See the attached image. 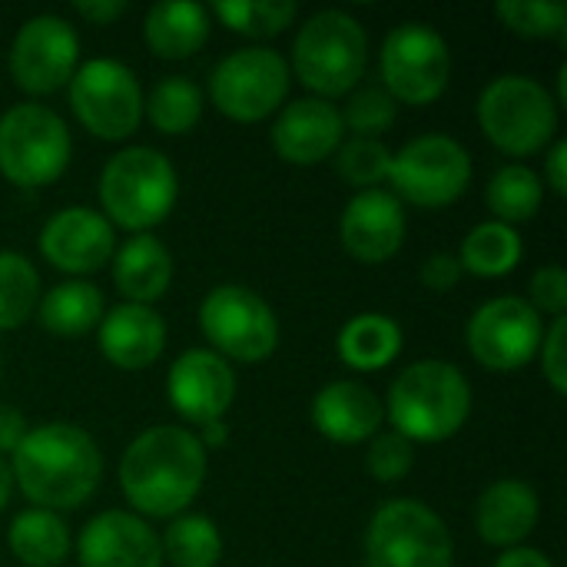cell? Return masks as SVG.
Here are the masks:
<instances>
[{
    "instance_id": "cell-1",
    "label": "cell",
    "mask_w": 567,
    "mask_h": 567,
    "mask_svg": "<svg viewBox=\"0 0 567 567\" xmlns=\"http://www.w3.org/2000/svg\"><path fill=\"white\" fill-rule=\"evenodd\" d=\"M206 449L183 425H153L140 432L120 458V488L140 518L183 515L206 482Z\"/></svg>"
},
{
    "instance_id": "cell-2",
    "label": "cell",
    "mask_w": 567,
    "mask_h": 567,
    "mask_svg": "<svg viewBox=\"0 0 567 567\" xmlns=\"http://www.w3.org/2000/svg\"><path fill=\"white\" fill-rule=\"evenodd\" d=\"M13 485L33 508H80L103 478L100 445L73 422H43L10 455Z\"/></svg>"
},
{
    "instance_id": "cell-3",
    "label": "cell",
    "mask_w": 567,
    "mask_h": 567,
    "mask_svg": "<svg viewBox=\"0 0 567 567\" xmlns=\"http://www.w3.org/2000/svg\"><path fill=\"white\" fill-rule=\"evenodd\" d=\"M385 415L402 439L445 442L458 435L472 415V382L465 372L445 359L412 362L389 389Z\"/></svg>"
},
{
    "instance_id": "cell-4",
    "label": "cell",
    "mask_w": 567,
    "mask_h": 567,
    "mask_svg": "<svg viewBox=\"0 0 567 567\" xmlns=\"http://www.w3.org/2000/svg\"><path fill=\"white\" fill-rule=\"evenodd\" d=\"M179 196V176L169 156L153 146L116 150L100 173V206L110 226L150 233L159 226Z\"/></svg>"
},
{
    "instance_id": "cell-5",
    "label": "cell",
    "mask_w": 567,
    "mask_h": 567,
    "mask_svg": "<svg viewBox=\"0 0 567 567\" xmlns=\"http://www.w3.org/2000/svg\"><path fill=\"white\" fill-rule=\"evenodd\" d=\"M369 63V37L365 27L346 10H319L312 13L296 40L289 73L302 80L306 90L319 100L349 96Z\"/></svg>"
},
{
    "instance_id": "cell-6",
    "label": "cell",
    "mask_w": 567,
    "mask_h": 567,
    "mask_svg": "<svg viewBox=\"0 0 567 567\" xmlns=\"http://www.w3.org/2000/svg\"><path fill=\"white\" fill-rule=\"evenodd\" d=\"M558 103L548 86L525 73H502L478 93V126L505 156H535L558 140Z\"/></svg>"
},
{
    "instance_id": "cell-7",
    "label": "cell",
    "mask_w": 567,
    "mask_h": 567,
    "mask_svg": "<svg viewBox=\"0 0 567 567\" xmlns=\"http://www.w3.org/2000/svg\"><path fill=\"white\" fill-rule=\"evenodd\" d=\"M70 130L43 103H17L0 116V176L23 189L50 186L70 163Z\"/></svg>"
},
{
    "instance_id": "cell-8",
    "label": "cell",
    "mask_w": 567,
    "mask_h": 567,
    "mask_svg": "<svg viewBox=\"0 0 567 567\" xmlns=\"http://www.w3.org/2000/svg\"><path fill=\"white\" fill-rule=\"evenodd\" d=\"M452 532L425 502L392 498L365 528V567H452Z\"/></svg>"
},
{
    "instance_id": "cell-9",
    "label": "cell",
    "mask_w": 567,
    "mask_h": 567,
    "mask_svg": "<svg viewBox=\"0 0 567 567\" xmlns=\"http://www.w3.org/2000/svg\"><path fill=\"white\" fill-rule=\"evenodd\" d=\"M392 196L419 209H445L472 186V156L449 133H422L392 153Z\"/></svg>"
},
{
    "instance_id": "cell-10",
    "label": "cell",
    "mask_w": 567,
    "mask_h": 567,
    "mask_svg": "<svg viewBox=\"0 0 567 567\" xmlns=\"http://www.w3.org/2000/svg\"><path fill=\"white\" fill-rule=\"evenodd\" d=\"M199 329L226 362H266L279 346V319L272 306L249 286L223 282L199 306Z\"/></svg>"
},
{
    "instance_id": "cell-11",
    "label": "cell",
    "mask_w": 567,
    "mask_h": 567,
    "mask_svg": "<svg viewBox=\"0 0 567 567\" xmlns=\"http://www.w3.org/2000/svg\"><path fill=\"white\" fill-rule=\"evenodd\" d=\"M379 76L395 103L429 106L449 86L452 50L432 23L405 20L392 27L382 40Z\"/></svg>"
},
{
    "instance_id": "cell-12",
    "label": "cell",
    "mask_w": 567,
    "mask_h": 567,
    "mask_svg": "<svg viewBox=\"0 0 567 567\" xmlns=\"http://www.w3.org/2000/svg\"><path fill=\"white\" fill-rule=\"evenodd\" d=\"M292 73L272 47H243L226 53L209 73L213 106L236 123H259L282 110Z\"/></svg>"
},
{
    "instance_id": "cell-13",
    "label": "cell",
    "mask_w": 567,
    "mask_h": 567,
    "mask_svg": "<svg viewBox=\"0 0 567 567\" xmlns=\"http://www.w3.org/2000/svg\"><path fill=\"white\" fill-rule=\"evenodd\" d=\"M70 106L96 140L120 143L143 123V90L136 73L113 56H93L66 83Z\"/></svg>"
},
{
    "instance_id": "cell-14",
    "label": "cell",
    "mask_w": 567,
    "mask_h": 567,
    "mask_svg": "<svg viewBox=\"0 0 567 567\" xmlns=\"http://www.w3.org/2000/svg\"><path fill=\"white\" fill-rule=\"evenodd\" d=\"M545 339V319L522 296H498L478 306L468 319L465 342L478 365L488 372L525 369Z\"/></svg>"
},
{
    "instance_id": "cell-15",
    "label": "cell",
    "mask_w": 567,
    "mask_h": 567,
    "mask_svg": "<svg viewBox=\"0 0 567 567\" xmlns=\"http://www.w3.org/2000/svg\"><path fill=\"white\" fill-rule=\"evenodd\" d=\"M7 63L23 93L50 96L73 80L80 66V37L70 20L56 13H37L17 27Z\"/></svg>"
},
{
    "instance_id": "cell-16",
    "label": "cell",
    "mask_w": 567,
    "mask_h": 567,
    "mask_svg": "<svg viewBox=\"0 0 567 567\" xmlns=\"http://www.w3.org/2000/svg\"><path fill=\"white\" fill-rule=\"evenodd\" d=\"M166 399L189 425L219 422L236 399V372L213 349H186L169 365Z\"/></svg>"
},
{
    "instance_id": "cell-17",
    "label": "cell",
    "mask_w": 567,
    "mask_h": 567,
    "mask_svg": "<svg viewBox=\"0 0 567 567\" xmlns=\"http://www.w3.org/2000/svg\"><path fill=\"white\" fill-rule=\"evenodd\" d=\"M40 252L66 276H93L96 269L110 266L116 252V233L103 213L90 206H66L43 223Z\"/></svg>"
},
{
    "instance_id": "cell-18",
    "label": "cell",
    "mask_w": 567,
    "mask_h": 567,
    "mask_svg": "<svg viewBox=\"0 0 567 567\" xmlns=\"http://www.w3.org/2000/svg\"><path fill=\"white\" fill-rule=\"evenodd\" d=\"M269 140L279 159L292 166H319L329 156H336V150L346 140L342 113L329 100L299 96L276 113Z\"/></svg>"
},
{
    "instance_id": "cell-19",
    "label": "cell",
    "mask_w": 567,
    "mask_h": 567,
    "mask_svg": "<svg viewBox=\"0 0 567 567\" xmlns=\"http://www.w3.org/2000/svg\"><path fill=\"white\" fill-rule=\"evenodd\" d=\"M405 206L389 189H362L355 193L339 223L342 246L352 259L365 266L389 262L405 243Z\"/></svg>"
},
{
    "instance_id": "cell-20",
    "label": "cell",
    "mask_w": 567,
    "mask_h": 567,
    "mask_svg": "<svg viewBox=\"0 0 567 567\" xmlns=\"http://www.w3.org/2000/svg\"><path fill=\"white\" fill-rule=\"evenodd\" d=\"M76 558L83 567H163V548L140 515L100 512L83 525Z\"/></svg>"
},
{
    "instance_id": "cell-21",
    "label": "cell",
    "mask_w": 567,
    "mask_h": 567,
    "mask_svg": "<svg viewBox=\"0 0 567 567\" xmlns=\"http://www.w3.org/2000/svg\"><path fill=\"white\" fill-rule=\"evenodd\" d=\"M382 399L355 379H336L312 399V425L336 445H359L382 432Z\"/></svg>"
},
{
    "instance_id": "cell-22",
    "label": "cell",
    "mask_w": 567,
    "mask_h": 567,
    "mask_svg": "<svg viewBox=\"0 0 567 567\" xmlns=\"http://www.w3.org/2000/svg\"><path fill=\"white\" fill-rule=\"evenodd\" d=\"M100 352L123 372L150 369L166 349V322L153 306L120 302L103 312L100 326Z\"/></svg>"
},
{
    "instance_id": "cell-23",
    "label": "cell",
    "mask_w": 567,
    "mask_h": 567,
    "mask_svg": "<svg viewBox=\"0 0 567 567\" xmlns=\"http://www.w3.org/2000/svg\"><path fill=\"white\" fill-rule=\"evenodd\" d=\"M538 518H542L538 492L522 478H502L488 485L475 505L478 538L502 551L518 548L538 528Z\"/></svg>"
},
{
    "instance_id": "cell-24",
    "label": "cell",
    "mask_w": 567,
    "mask_h": 567,
    "mask_svg": "<svg viewBox=\"0 0 567 567\" xmlns=\"http://www.w3.org/2000/svg\"><path fill=\"white\" fill-rule=\"evenodd\" d=\"M113 286L126 302L153 306L169 292L173 282V252L153 233L130 236L113 252Z\"/></svg>"
},
{
    "instance_id": "cell-25",
    "label": "cell",
    "mask_w": 567,
    "mask_h": 567,
    "mask_svg": "<svg viewBox=\"0 0 567 567\" xmlns=\"http://www.w3.org/2000/svg\"><path fill=\"white\" fill-rule=\"evenodd\" d=\"M209 10L193 0H159L146 10L143 40L163 60H186L209 40Z\"/></svg>"
},
{
    "instance_id": "cell-26",
    "label": "cell",
    "mask_w": 567,
    "mask_h": 567,
    "mask_svg": "<svg viewBox=\"0 0 567 567\" xmlns=\"http://www.w3.org/2000/svg\"><path fill=\"white\" fill-rule=\"evenodd\" d=\"M402 326L385 312H359L352 316L336 339L339 359L355 372L389 369L402 352Z\"/></svg>"
},
{
    "instance_id": "cell-27",
    "label": "cell",
    "mask_w": 567,
    "mask_h": 567,
    "mask_svg": "<svg viewBox=\"0 0 567 567\" xmlns=\"http://www.w3.org/2000/svg\"><path fill=\"white\" fill-rule=\"evenodd\" d=\"M103 292L86 282V279H70V282H60L53 286L50 292L40 296L37 302V316H40V326L60 339H76V336H86L100 326L103 319Z\"/></svg>"
},
{
    "instance_id": "cell-28",
    "label": "cell",
    "mask_w": 567,
    "mask_h": 567,
    "mask_svg": "<svg viewBox=\"0 0 567 567\" xmlns=\"http://www.w3.org/2000/svg\"><path fill=\"white\" fill-rule=\"evenodd\" d=\"M7 545L23 567H60L70 555V528L56 512L27 508L10 522Z\"/></svg>"
},
{
    "instance_id": "cell-29",
    "label": "cell",
    "mask_w": 567,
    "mask_h": 567,
    "mask_svg": "<svg viewBox=\"0 0 567 567\" xmlns=\"http://www.w3.org/2000/svg\"><path fill=\"white\" fill-rule=\"evenodd\" d=\"M525 256V243L515 226H505L498 219L478 223L458 249L462 272H472L478 279H502L515 272V266Z\"/></svg>"
},
{
    "instance_id": "cell-30",
    "label": "cell",
    "mask_w": 567,
    "mask_h": 567,
    "mask_svg": "<svg viewBox=\"0 0 567 567\" xmlns=\"http://www.w3.org/2000/svg\"><path fill=\"white\" fill-rule=\"evenodd\" d=\"M485 203H488V209L495 213L498 223L518 226V223H528V219L538 216V209L545 203V183H542V176L532 166L505 163L488 179Z\"/></svg>"
},
{
    "instance_id": "cell-31",
    "label": "cell",
    "mask_w": 567,
    "mask_h": 567,
    "mask_svg": "<svg viewBox=\"0 0 567 567\" xmlns=\"http://www.w3.org/2000/svg\"><path fill=\"white\" fill-rule=\"evenodd\" d=\"M163 565L173 567H216L223 561V535L213 518L199 512H183L169 518V528L159 535Z\"/></svg>"
},
{
    "instance_id": "cell-32",
    "label": "cell",
    "mask_w": 567,
    "mask_h": 567,
    "mask_svg": "<svg viewBox=\"0 0 567 567\" xmlns=\"http://www.w3.org/2000/svg\"><path fill=\"white\" fill-rule=\"evenodd\" d=\"M143 110L163 136H183L203 120V90L189 76H163L143 100Z\"/></svg>"
},
{
    "instance_id": "cell-33",
    "label": "cell",
    "mask_w": 567,
    "mask_h": 567,
    "mask_svg": "<svg viewBox=\"0 0 567 567\" xmlns=\"http://www.w3.org/2000/svg\"><path fill=\"white\" fill-rule=\"evenodd\" d=\"M40 272L37 266L13 249L0 252V332L20 329L40 302Z\"/></svg>"
},
{
    "instance_id": "cell-34",
    "label": "cell",
    "mask_w": 567,
    "mask_h": 567,
    "mask_svg": "<svg viewBox=\"0 0 567 567\" xmlns=\"http://www.w3.org/2000/svg\"><path fill=\"white\" fill-rule=\"evenodd\" d=\"M213 13L243 37L252 40H269L276 33H282L286 27H292L299 7L292 0H219L213 3Z\"/></svg>"
},
{
    "instance_id": "cell-35",
    "label": "cell",
    "mask_w": 567,
    "mask_h": 567,
    "mask_svg": "<svg viewBox=\"0 0 567 567\" xmlns=\"http://www.w3.org/2000/svg\"><path fill=\"white\" fill-rule=\"evenodd\" d=\"M389 166H392V150L382 140H369V136H352L342 140V146L336 150V169L349 186L362 189H379L382 179H389Z\"/></svg>"
},
{
    "instance_id": "cell-36",
    "label": "cell",
    "mask_w": 567,
    "mask_h": 567,
    "mask_svg": "<svg viewBox=\"0 0 567 567\" xmlns=\"http://www.w3.org/2000/svg\"><path fill=\"white\" fill-rule=\"evenodd\" d=\"M495 13L512 33L528 40L565 37L567 30V3L561 0H498Z\"/></svg>"
},
{
    "instance_id": "cell-37",
    "label": "cell",
    "mask_w": 567,
    "mask_h": 567,
    "mask_svg": "<svg viewBox=\"0 0 567 567\" xmlns=\"http://www.w3.org/2000/svg\"><path fill=\"white\" fill-rule=\"evenodd\" d=\"M342 113V126L352 136H369L379 140L382 133H389L395 126L399 116V103L389 96L385 86H355L349 93V103Z\"/></svg>"
},
{
    "instance_id": "cell-38",
    "label": "cell",
    "mask_w": 567,
    "mask_h": 567,
    "mask_svg": "<svg viewBox=\"0 0 567 567\" xmlns=\"http://www.w3.org/2000/svg\"><path fill=\"white\" fill-rule=\"evenodd\" d=\"M412 465H415V445L399 432H379L375 439H369L365 468L375 482L395 485L412 472Z\"/></svg>"
},
{
    "instance_id": "cell-39",
    "label": "cell",
    "mask_w": 567,
    "mask_h": 567,
    "mask_svg": "<svg viewBox=\"0 0 567 567\" xmlns=\"http://www.w3.org/2000/svg\"><path fill=\"white\" fill-rule=\"evenodd\" d=\"M528 306L538 316H551L561 319L567 312V272L565 266L548 262L542 269H535L532 282H528Z\"/></svg>"
},
{
    "instance_id": "cell-40",
    "label": "cell",
    "mask_w": 567,
    "mask_h": 567,
    "mask_svg": "<svg viewBox=\"0 0 567 567\" xmlns=\"http://www.w3.org/2000/svg\"><path fill=\"white\" fill-rule=\"evenodd\" d=\"M542 372L548 379V385L555 389V395H565L567 392V316L561 319H551V326L545 329V339H542Z\"/></svg>"
},
{
    "instance_id": "cell-41",
    "label": "cell",
    "mask_w": 567,
    "mask_h": 567,
    "mask_svg": "<svg viewBox=\"0 0 567 567\" xmlns=\"http://www.w3.org/2000/svg\"><path fill=\"white\" fill-rule=\"evenodd\" d=\"M462 279V262L452 252H435L422 262V286L432 292H452Z\"/></svg>"
},
{
    "instance_id": "cell-42",
    "label": "cell",
    "mask_w": 567,
    "mask_h": 567,
    "mask_svg": "<svg viewBox=\"0 0 567 567\" xmlns=\"http://www.w3.org/2000/svg\"><path fill=\"white\" fill-rule=\"evenodd\" d=\"M27 432H30V425H27L23 412L7 405V402H0V458L13 455L20 449V442L27 439Z\"/></svg>"
},
{
    "instance_id": "cell-43",
    "label": "cell",
    "mask_w": 567,
    "mask_h": 567,
    "mask_svg": "<svg viewBox=\"0 0 567 567\" xmlns=\"http://www.w3.org/2000/svg\"><path fill=\"white\" fill-rule=\"evenodd\" d=\"M545 186H551L555 196H567V143L558 136L551 146H548V156H545Z\"/></svg>"
},
{
    "instance_id": "cell-44",
    "label": "cell",
    "mask_w": 567,
    "mask_h": 567,
    "mask_svg": "<svg viewBox=\"0 0 567 567\" xmlns=\"http://www.w3.org/2000/svg\"><path fill=\"white\" fill-rule=\"evenodd\" d=\"M73 10H76L83 20H90V23H96V27H106V23L120 20V17L130 10V3H126V0H76Z\"/></svg>"
},
{
    "instance_id": "cell-45",
    "label": "cell",
    "mask_w": 567,
    "mask_h": 567,
    "mask_svg": "<svg viewBox=\"0 0 567 567\" xmlns=\"http://www.w3.org/2000/svg\"><path fill=\"white\" fill-rule=\"evenodd\" d=\"M492 567H555V565H551V558H548L545 551L518 545V548L502 551V558H495V565Z\"/></svg>"
},
{
    "instance_id": "cell-46",
    "label": "cell",
    "mask_w": 567,
    "mask_h": 567,
    "mask_svg": "<svg viewBox=\"0 0 567 567\" xmlns=\"http://www.w3.org/2000/svg\"><path fill=\"white\" fill-rule=\"evenodd\" d=\"M199 445L209 452V449H219V445H226V439H229V432H226V425H223V419L219 422H209V425H199Z\"/></svg>"
},
{
    "instance_id": "cell-47",
    "label": "cell",
    "mask_w": 567,
    "mask_h": 567,
    "mask_svg": "<svg viewBox=\"0 0 567 567\" xmlns=\"http://www.w3.org/2000/svg\"><path fill=\"white\" fill-rule=\"evenodd\" d=\"M10 492H13V472H10V462L0 458V512H3L7 502H10Z\"/></svg>"
},
{
    "instance_id": "cell-48",
    "label": "cell",
    "mask_w": 567,
    "mask_h": 567,
    "mask_svg": "<svg viewBox=\"0 0 567 567\" xmlns=\"http://www.w3.org/2000/svg\"><path fill=\"white\" fill-rule=\"evenodd\" d=\"M0 372H3V355H0Z\"/></svg>"
}]
</instances>
